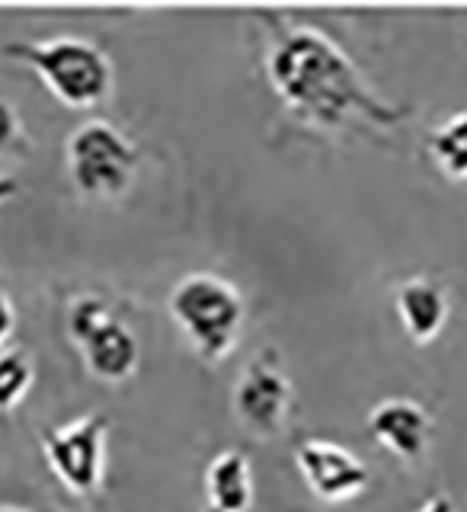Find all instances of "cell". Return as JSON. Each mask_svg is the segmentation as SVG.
I'll return each instance as SVG.
<instances>
[{
  "mask_svg": "<svg viewBox=\"0 0 467 512\" xmlns=\"http://www.w3.org/2000/svg\"><path fill=\"white\" fill-rule=\"evenodd\" d=\"M269 26L266 74L279 100L317 128H346L352 119H365L381 128H394L407 119V109L384 103L365 84L362 71L327 32L308 23H292L282 13H263Z\"/></svg>",
  "mask_w": 467,
  "mask_h": 512,
  "instance_id": "obj_1",
  "label": "cell"
},
{
  "mask_svg": "<svg viewBox=\"0 0 467 512\" xmlns=\"http://www.w3.org/2000/svg\"><path fill=\"white\" fill-rule=\"evenodd\" d=\"M7 58L29 64L68 109H93L112 93V61L100 45L80 36L13 39L0 48Z\"/></svg>",
  "mask_w": 467,
  "mask_h": 512,
  "instance_id": "obj_2",
  "label": "cell"
},
{
  "mask_svg": "<svg viewBox=\"0 0 467 512\" xmlns=\"http://www.w3.org/2000/svg\"><path fill=\"white\" fill-rule=\"evenodd\" d=\"M173 324L205 362H221L237 346L247 320L244 292L215 272H189L167 298Z\"/></svg>",
  "mask_w": 467,
  "mask_h": 512,
  "instance_id": "obj_3",
  "label": "cell"
},
{
  "mask_svg": "<svg viewBox=\"0 0 467 512\" xmlns=\"http://www.w3.org/2000/svg\"><path fill=\"white\" fill-rule=\"evenodd\" d=\"M68 173L84 199L112 202L125 196L135 183L141 154L116 125L106 119H90L77 125L68 138Z\"/></svg>",
  "mask_w": 467,
  "mask_h": 512,
  "instance_id": "obj_4",
  "label": "cell"
},
{
  "mask_svg": "<svg viewBox=\"0 0 467 512\" xmlns=\"http://www.w3.org/2000/svg\"><path fill=\"white\" fill-rule=\"evenodd\" d=\"M106 432L109 420L96 410L71 420L68 426L42 432L48 468L74 496L100 493L106 471Z\"/></svg>",
  "mask_w": 467,
  "mask_h": 512,
  "instance_id": "obj_5",
  "label": "cell"
},
{
  "mask_svg": "<svg viewBox=\"0 0 467 512\" xmlns=\"http://www.w3.org/2000/svg\"><path fill=\"white\" fill-rule=\"evenodd\" d=\"M292 407V381L282 372V365L272 359V352L256 356L234 388V413L247 429L260 436H276L285 423V413Z\"/></svg>",
  "mask_w": 467,
  "mask_h": 512,
  "instance_id": "obj_6",
  "label": "cell"
},
{
  "mask_svg": "<svg viewBox=\"0 0 467 512\" xmlns=\"http://www.w3.org/2000/svg\"><path fill=\"white\" fill-rule=\"evenodd\" d=\"M298 471L320 500L343 503L368 487V464H362L346 445L327 439H308L295 448Z\"/></svg>",
  "mask_w": 467,
  "mask_h": 512,
  "instance_id": "obj_7",
  "label": "cell"
},
{
  "mask_svg": "<svg viewBox=\"0 0 467 512\" xmlns=\"http://www.w3.org/2000/svg\"><path fill=\"white\" fill-rule=\"evenodd\" d=\"M368 432L372 439L388 448L400 461H420L429 448L432 420L423 404L410 397H388L368 413Z\"/></svg>",
  "mask_w": 467,
  "mask_h": 512,
  "instance_id": "obj_8",
  "label": "cell"
},
{
  "mask_svg": "<svg viewBox=\"0 0 467 512\" xmlns=\"http://www.w3.org/2000/svg\"><path fill=\"white\" fill-rule=\"evenodd\" d=\"M74 346L80 349V356H84L87 372L109 384L132 378L141 359L138 336L128 330L116 314H106L100 324L90 327L80 340H74Z\"/></svg>",
  "mask_w": 467,
  "mask_h": 512,
  "instance_id": "obj_9",
  "label": "cell"
},
{
  "mask_svg": "<svg viewBox=\"0 0 467 512\" xmlns=\"http://www.w3.org/2000/svg\"><path fill=\"white\" fill-rule=\"evenodd\" d=\"M394 308L413 343H432L445 330L452 304H448V292L442 282L429 276H413L397 285Z\"/></svg>",
  "mask_w": 467,
  "mask_h": 512,
  "instance_id": "obj_10",
  "label": "cell"
},
{
  "mask_svg": "<svg viewBox=\"0 0 467 512\" xmlns=\"http://www.w3.org/2000/svg\"><path fill=\"white\" fill-rule=\"evenodd\" d=\"M205 493L212 512H250L253 506V471L244 452L228 448L205 468Z\"/></svg>",
  "mask_w": 467,
  "mask_h": 512,
  "instance_id": "obj_11",
  "label": "cell"
},
{
  "mask_svg": "<svg viewBox=\"0 0 467 512\" xmlns=\"http://www.w3.org/2000/svg\"><path fill=\"white\" fill-rule=\"evenodd\" d=\"M432 164H436L448 180H467V112H455L452 119L432 128L426 141Z\"/></svg>",
  "mask_w": 467,
  "mask_h": 512,
  "instance_id": "obj_12",
  "label": "cell"
},
{
  "mask_svg": "<svg viewBox=\"0 0 467 512\" xmlns=\"http://www.w3.org/2000/svg\"><path fill=\"white\" fill-rule=\"evenodd\" d=\"M32 388V359L20 349H0V413L13 410Z\"/></svg>",
  "mask_w": 467,
  "mask_h": 512,
  "instance_id": "obj_13",
  "label": "cell"
},
{
  "mask_svg": "<svg viewBox=\"0 0 467 512\" xmlns=\"http://www.w3.org/2000/svg\"><path fill=\"white\" fill-rule=\"evenodd\" d=\"M20 144H23L20 116H16V109L7 100H0V154H10Z\"/></svg>",
  "mask_w": 467,
  "mask_h": 512,
  "instance_id": "obj_14",
  "label": "cell"
},
{
  "mask_svg": "<svg viewBox=\"0 0 467 512\" xmlns=\"http://www.w3.org/2000/svg\"><path fill=\"white\" fill-rule=\"evenodd\" d=\"M16 327V311H13V301L10 295L0 288V346H4L10 340V333Z\"/></svg>",
  "mask_w": 467,
  "mask_h": 512,
  "instance_id": "obj_15",
  "label": "cell"
},
{
  "mask_svg": "<svg viewBox=\"0 0 467 512\" xmlns=\"http://www.w3.org/2000/svg\"><path fill=\"white\" fill-rule=\"evenodd\" d=\"M416 512H455V503L452 500H448V496H429V500L420 506V509H416Z\"/></svg>",
  "mask_w": 467,
  "mask_h": 512,
  "instance_id": "obj_16",
  "label": "cell"
},
{
  "mask_svg": "<svg viewBox=\"0 0 467 512\" xmlns=\"http://www.w3.org/2000/svg\"><path fill=\"white\" fill-rule=\"evenodd\" d=\"M13 192H16V186H13L10 180H4V183H0V202H4V199H10Z\"/></svg>",
  "mask_w": 467,
  "mask_h": 512,
  "instance_id": "obj_17",
  "label": "cell"
},
{
  "mask_svg": "<svg viewBox=\"0 0 467 512\" xmlns=\"http://www.w3.org/2000/svg\"><path fill=\"white\" fill-rule=\"evenodd\" d=\"M0 512H29V509H20V506H0Z\"/></svg>",
  "mask_w": 467,
  "mask_h": 512,
  "instance_id": "obj_18",
  "label": "cell"
}]
</instances>
